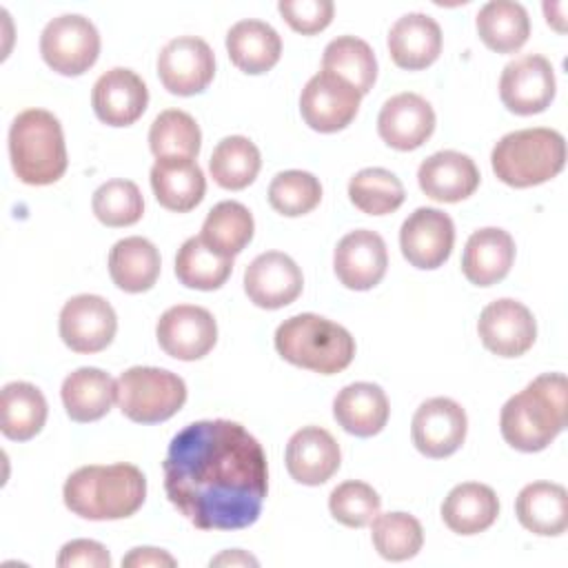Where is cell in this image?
Returning a JSON list of instances; mask_svg holds the SVG:
<instances>
[{
  "mask_svg": "<svg viewBox=\"0 0 568 568\" xmlns=\"http://www.w3.org/2000/svg\"><path fill=\"white\" fill-rule=\"evenodd\" d=\"M169 501L200 530H240L257 521L268 466L262 444L237 422L184 426L162 462Z\"/></svg>",
  "mask_w": 568,
  "mask_h": 568,
  "instance_id": "cell-1",
  "label": "cell"
},
{
  "mask_svg": "<svg viewBox=\"0 0 568 568\" xmlns=\"http://www.w3.org/2000/svg\"><path fill=\"white\" fill-rule=\"evenodd\" d=\"M568 384L561 373H544L513 395L499 417L501 437L521 453L544 450L566 426Z\"/></svg>",
  "mask_w": 568,
  "mask_h": 568,
  "instance_id": "cell-2",
  "label": "cell"
},
{
  "mask_svg": "<svg viewBox=\"0 0 568 568\" xmlns=\"http://www.w3.org/2000/svg\"><path fill=\"white\" fill-rule=\"evenodd\" d=\"M62 497L64 506L78 517L93 521L124 519L144 504L146 479L133 464H91L67 477Z\"/></svg>",
  "mask_w": 568,
  "mask_h": 568,
  "instance_id": "cell-3",
  "label": "cell"
},
{
  "mask_svg": "<svg viewBox=\"0 0 568 568\" xmlns=\"http://www.w3.org/2000/svg\"><path fill=\"white\" fill-rule=\"evenodd\" d=\"M275 348L288 364L320 375H335L355 357L353 335L315 313L284 320L275 331Z\"/></svg>",
  "mask_w": 568,
  "mask_h": 568,
  "instance_id": "cell-4",
  "label": "cell"
},
{
  "mask_svg": "<svg viewBox=\"0 0 568 568\" xmlns=\"http://www.w3.org/2000/svg\"><path fill=\"white\" fill-rule=\"evenodd\" d=\"M9 158L20 182L44 186L67 171V146L58 118L44 109H27L9 129Z\"/></svg>",
  "mask_w": 568,
  "mask_h": 568,
  "instance_id": "cell-5",
  "label": "cell"
},
{
  "mask_svg": "<svg viewBox=\"0 0 568 568\" xmlns=\"http://www.w3.org/2000/svg\"><path fill=\"white\" fill-rule=\"evenodd\" d=\"M495 175L515 189L552 180L566 164V142L555 129H521L506 133L490 153Z\"/></svg>",
  "mask_w": 568,
  "mask_h": 568,
  "instance_id": "cell-6",
  "label": "cell"
},
{
  "mask_svg": "<svg viewBox=\"0 0 568 568\" xmlns=\"http://www.w3.org/2000/svg\"><path fill=\"white\" fill-rule=\"evenodd\" d=\"M115 402L131 422L158 424L184 406L186 384L164 368L131 366L115 379Z\"/></svg>",
  "mask_w": 568,
  "mask_h": 568,
  "instance_id": "cell-7",
  "label": "cell"
},
{
  "mask_svg": "<svg viewBox=\"0 0 568 568\" xmlns=\"http://www.w3.org/2000/svg\"><path fill=\"white\" fill-rule=\"evenodd\" d=\"M42 60L60 75H82L100 53L95 24L78 13H64L47 22L40 36Z\"/></svg>",
  "mask_w": 568,
  "mask_h": 568,
  "instance_id": "cell-8",
  "label": "cell"
},
{
  "mask_svg": "<svg viewBox=\"0 0 568 568\" xmlns=\"http://www.w3.org/2000/svg\"><path fill=\"white\" fill-rule=\"evenodd\" d=\"M359 100L362 95L353 84L322 69L302 89L300 111L313 131L335 133L355 120Z\"/></svg>",
  "mask_w": 568,
  "mask_h": 568,
  "instance_id": "cell-9",
  "label": "cell"
},
{
  "mask_svg": "<svg viewBox=\"0 0 568 568\" xmlns=\"http://www.w3.org/2000/svg\"><path fill=\"white\" fill-rule=\"evenodd\" d=\"M158 75L164 89L173 95L202 93L215 75L213 51L202 38H173L158 55Z\"/></svg>",
  "mask_w": 568,
  "mask_h": 568,
  "instance_id": "cell-10",
  "label": "cell"
},
{
  "mask_svg": "<svg viewBox=\"0 0 568 568\" xmlns=\"http://www.w3.org/2000/svg\"><path fill=\"white\" fill-rule=\"evenodd\" d=\"M552 64L537 53L508 62L499 78V98L517 115H535L550 106L555 98Z\"/></svg>",
  "mask_w": 568,
  "mask_h": 568,
  "instance_id": "cell-11",
  "label": "cell"
},
{
  "mask_svg": "<svg viewBox=\"0 0 568 568\" xmlns=\"http://www.w3.org/2000/svg\"><path fill=\"white\" fill-rule=\"evenodd\" d=\"M455 224L448 213L430 206L415 209L402 224L399 248L410 266L439 268L453 251Z\"/></svg>",
  "mask_w": 568,
  "mask_h": 568,
  "instance_id": "cell-12",
  "label": "cell"
},
{
  "mask_svg": "<svg viewBox=\"0 0 568 568\" xmlns=\"http://www.w3.org/2000/svg\"><path fill=\"white\" fill-rule=\"evenodd\" d=\"M160 348L182 362L204 357L217 342V324L213 315L193 304L166 308L155 326Z\"/></svg>",
  "mask_w": 568,
  "mask_h": 568,
  "instance_id": "cell-13",
  "label": "cell"
},
{
  "mask_svg": "<svg viewBox=\"0 0 568 568\" xmlns=\"http://www.w3.org/2000/svg\"><path fill=\"white\" fill-rule=\"evenodd\" d=\"M118 331L113 306L100 295H75L60 311V337L75 353L104 351Z\"/></svg>",
  "mask_w": 568,
  "mask_h": 568,
  "instance_id": "cell-14",
  "label": "cell"
},
{
  "mask_svg": "<svg viewBox=\"0 0 568 568\" xmlns=\"http://www.w3.org/2000/svg\"><path fill=\"white\" fill-rule=\"evenodd\" d=\"M468 419L464 408L448 397L426 399L413 415L410 437L415 448L433 459L453 455L466 439Z\"/></svg>",
  "mask_w": 568,
  "mask_h": 568,
  "instance_id": "cell-15",
  "label": "cell"
},
{
  "mask_svg": "<svg viewBox=\"0 0 568 568\" xmlns=\"http://www.w3.org/2000/svg\"><path fill=\"white\" fill-rule=\"evenodd\" d=\"M477 333L490 353L499 357H519L535 344L537 324L528 306L517 300L501 297L481 311Z\"/></svg>",
  "mask_w": 568,
  "mask_h": 568,
  "instance_id": "cell-16",
  "label": "cell"
},
{
  "mask_svg": "<svg viewBox=\"0 0 568 568\" xmlns=\"http://www.w3.org/2000/svg\"><path fill=\"white\" fill-rule=\"evenodd\" d=\"M388 266L386 244L379 233L357 229L346 233L335 248L333 268L337 280L351 291H368L382 282Z\"/></svg>",
  "mask_w": 568,
  "mask_h": 568,
  "instance_id": "cell-17",
  "label": "cell"
},
{
  "mask_svg": "<svg viewBox=\"0 0 568 568\" xmlns=\"http://www.w3.org/2000/svg\"><path fill=\"white\" fill-rule=\"evenodd\" d=\"M304 277L300 266L280 251L257 255L244 271V291L260 308H282L297 300Z\"/></svg>",
  "mask_w": 568,
  "mask_h": 568,
  "instance_id": "cell-18",
  "label": "cell"
},
{
  "mask_svg": "<svg viewBox=\"0 0 568 568\" xmlns=\"http://www.w3.org/2000/svg\"><path fill=\"white\" fill-rule=\"evenodd\" d=\"M91 104L104 124L129 126L146 111L149 89L135 71L115 67L95 80Z\"/></svg>",
  "mask_w": 568,
  "mask_h": 568,
  "instance_id": "cell-19",
  "label": "cell"
},
{
  "mask_svg": "<svg viewBox=\"0 0 568 568\" xmlns=\"http://www.w3.org/2000/svg\"><path fill=\"white\" fill-rule=\"evenodd\" d=\"M286 470L304 486H320L328 481L342 462L335 437L320 426H304L286 444Z\"/></svg>",
  "mask_w": 568,
  "mask_h": 568,
  "instance_id": "cell-20",
  "label": "cell"
},
{
  "mask_svg": "<svg viewBox=\"0 0 568 568\" xmlns=\"http://www.w3.org/2000/svg\"><path fill=\"white\" fill-rule=\"evenodd\" d=\"M379 138L397 149H419L435 131V111L417 93H397L384 102L377 118Z\"/></svg>",
  "mask_w": 568,
  "mask_h": 568,
  "instance_id": "cell-21",
  "label": "cell"
},
{
  "mask_svg": "<svg viewBox=\"0 0 568 568\" xmlns=\"http://www.w3.org/2000/svg\"><path fill=\"white\" fill-rule=\"evenodd\" d=\"M419 189L435 202H462L479 186L475 162L459 151H437L419 164Z\"/></svg>",
  "mask_w": 568,
  "mask_h": 568,
  "instance_id": "cell-22",
  "label": "cell"
},
{
  "mask_svg": "<svg viewBox=\"0 0 568 568\" xmlns=\"http://www.w3.org/2000/svg\"><path fill=\"white\" fill-rule=\"evenodd\" d=\"M515 262V240L508 231L486 226L475 231L462 255V271L475 286H493L501 282Z\"/></svg>",
  "mask_w": 568,
  "mask_h": 568,
  "instance_id": "cell-23",
  "label": "cell"
},
{
  "mask_svg": "<svg viewBox=\"0 0 568 568\" xmlns=\"http://www.w3.org/2000/svg\"><path fill=\"white\" fill-rule=\"evenodd\" d=\"M388 51L399 69H426L442 53V29L426 13H406L388 31Z\"/></svg>",
  "mask_w": 568,
  "mask_h": 568,
  "instance_id": "cell-24",
  "label": "cell"
},
{
  "mask_svg": "<svg viewBox=\"0 0 568 568\" xmlns=\"http://www.w3.org/2000/svg\"><path fill=\"white\" fill-rule=\"evenodd\" d=\"M388 397L371 382H355L344 386L333 399V417L355 437H373L388 422Z\"/></svg>",
  "mask_w": 568,
  "mask_h": 568,
  "instance_id": "cell-25",
  "label": "cell"
},
{
  "mask_svg": "<svg viewBox=\"0 0 568 568\" xmlns=\"http://www.w3.org/2000/svg\"><path fill=\"white\" fill-rule=\"evenodd\" d=\"M151 189L164 209L186 213L202 202L206 180L195 160L164 158L151 166Z\"/></svg>",
  "mask_w": 568,
  "mask_h": 568,
  "instance_id": "cell-26",
  "label": "cell"
},
{
  "mask_svg": "<svg viewBox=\"0 0 568 568\" xmlns=\"http://www.w3.org/2000/svg\"><path fill=\"white\" fill-rule=\"evenodd\" d=\"M515 513L526 530L539 537H557L568 526V493L561 484L532 481L519 490Z\"/></svg>",
  "mask_w": 568,
  "mask_h": 568,
  "instance_id": "cell-27",
  "label": "cell"
},
{
  "mask_svg": "<svg viewBox=\"0 0 568 568\" xmlns=\"http://www.w3.org/2000/svg\"><path fill=\"white\" fill-rule=\"evenodd\" d=\"M231 62L251 75L266 73L282 55V38L262 20H240L226 33Z\"/></svg>",
  "mask_w": 568,
  "mask_h": 568,
  "instance_id": "cell-28",
  "label": "cell"
},
{
  "mask_svg": "<svg viewBox=\"0 0 568 568\" xmlns=\"http://www.w3.org/2000/svg\"><path fill=\"white\" fill-rule=\"evenodd\" d=\"M499 515V499L486 484H457L442 504L444 524L457 535H477L495 524Z\"/></svg>",
  "mask_w": 568,
  "mask_h": 568,
  "instance_id": "cell-29",
  "label": "cell"
},
{
  "mask_svg": "<svg viewBox=\"0 0 568 568\" xmlns=\"http://www.w3.org/2000/svg\"><path fill=\"white\" fill-rule=\"evenodd\" d=\"M60 395L67 415L73 422L87 424L102 419L111 410L115 399V382L100 368L82 366L64 377Z\"/></svg>",
  "mask_w": 568,
  "mask_h": 568,
  "instance_id": "cell-30",
  "label": "cell"
},
{
  "mask_svg": "<svg viewBox=\"0 0 568 568\" xmlns=\"http://www.w3.org/2000/svg\"><path fill=\"white\" fill-rule=\"evenodd\" d=\"M109 273L120 291L144 293L158 282L160 253L140 235L124 237L109 253Z\"/></svg>",
  "mask_w": 568,
  "mask_h": 568,
  "instance_id": "cell-31",
  "label": "cell"
},
{
  "mask_svg": "<svg viewBox=\"0 0 568 568\" xmlns=\"http://www.w3.org/2000/svg\"><path fill=\"white\" fill-rule=\"evenodd\" d=\"M0 430L7 439L27 442L36 437L47 422V399L29 382H9L0 395Z\"/></svg>",
  "mask_w": 568,
  "mask_h": 568,
  "instance_id": "cell-32",
  "label": "cell"
},
{
  "mask_svg": "<svg viewBox=\"0 0 568 568\" xmlns=\"http://www.w3.org/2000/svg\"><path fill=\"white\" fill-rule=\"evenodd\" d=\"M475 24L481 42L497 53L521 49L530 36V18L526 9L513 0L486 2L477 13Z\"/></svg>",
  "mask_w": 568,
  "mask_h": 568,
  "instance_id": "cell-33",
  "label": "cell"
},
{
  "mask_svg": "<svg viewBox=\"0 0 568 568\" xmlns=\"http://www.w3.org/2000/svg\"><path fill=\"white\" fill-rule=\"evenodd\" d=\"M253 231L255 222L251 211L240 202L224 200L209 211L200 237L215 253L235 257L253 240Z\"/></svg>",
  "mask_w": 568,
  "mask_h": 568,
  "instance_id": "cell-34",
  "label": "cell"
},
{
  "mask_svg": "<svg viewBox=\"0 0 568 568\" xmlns=\"http://www.w3.org/2000/svg\"><path fill=\"white\" fill-rule=\"evenodd\" d=\"M322 69L353 84L359 95L368 93L377 78V60L371 44L355 36H339L331 40L322 55Z\"/></svg>",
  "mask_w": 568,
  "mask_h": 568,
  "instance_id": "cell-35",
  "label": "cell"
},
{
  "mask_svg": "<svg viewBox=\"0 0 568 568\" xmlns=\"http://www.w3.org/2000/svg\"><path fill=\"white\" fill-rule=\"evenodd\" d=\"M260 149L244 135H229L211 153L209 171L215 184L229 191L246 189L260 173Z\"/></svg>",
  "mask_w": 568,
  "mask_h": 568,
  "instance_id": "cell-36",
  "label": "cell"
},
{
  "mask_svg": "<svg viewBox=\"0 0 568 568\" xmlns=\"http://www.w3.org/2000/svg\"><path fill=\"white\" fill-rule=\"evenodd\" d=\"M233 271V257H224L209 248L202 237H189L175 255L178 280L197 291L220 288Z\"/></svg>",
  "mask_w": 568,
  "mask_h": 568,
  "instance_id": "cell-37",
  "label": "cell"
},
{
  "mask_svg": "<svg viewBox=\"0 0 568 568\" xmlns=\"http://www.w3.org/2000/svg\"><path fill=\"white\" fill-rule=\"evenodd\" d=\"M202 133L197 122L180 109L162 111L149 129V146L158 160L164 158H189L195 160L200 153Z\"/></svg>",
  "mask_w": 568,
  "mask_h": 568,
  "instance_id": "cell-38",
  "label": "cell"
},
{
  "mask_svg": "<svg viewBox=\"0 0 568 568\" xmlns=\"http://www.w3.org/2000/svg\"><path fill=\"white\" fill-rule=\"evenodd\" d=\"M404 184L386 169L371 166L357 171L348 182L351 202L366 215H386L402 206Z\"/></svg>",
  "mask_w": 568,
  "mask_h": 568,
  "instance_id": "cell-39",
  "label": "cell"
},
{
  "mask_svg": "<svg viewBox=\"0 0 568 568\" xmlns=\"http://www.w3.org/2000/svg\"><path fill=\"white\" fill-rule=\"evenodd\" d=\"M371 539L379 557L388 561H406L422 550V524L408 513H384L373 521Z\"/></svg>",
  "mask_w": 568,
  "mask_h": 568,
  "instance_id": "cell-40",
  "label": "cell"
},
{
  "mask_svg": "<svg viewBox=\"0 0 568 568\" xmlns=\"http://www.w3.org/2000/svg\"><path fill=\"white\" fill-rule=\"evenodd\" d=\"M322 200V184L308 171H282L268 184V204L286 215L300 217L311 213Z\"/></svg>",
  "mask_w": 568,
  "mask_h": 568,
  "instance_id": "cell-41",
  "label": "cell"
},
{
  "mask_svg": "<svg viewBox=\"0 0 568 568\" xmlns=\"http://www.w3.org/2000/svg\"><path fill=\"white\" fill-rule=\"evenodd\" d=\"M95 217L106 226H131L144 213V200L135 182L109 180L93 193L91 200Z\"/></svg>",
  "mask_w": 568,
  "mask_h": 568,
  "instance_id": "cell-42",
  "label": "cell"
},
{
  "mask_svg": "<svg viewBox=\"0 0 568 568\" xmlns=\"http://www.w3.org/2000/svg\"><path fill=\"white\" fill-rule=\"evenodd\" d=\"M382 508V499L373 486L366 481H344L333 488L328 497V510L331 515L348 526V528H364L368 526Z\"/></svg>",
  "mask_w": 568,
  "mask_h": 568,
  "instance_id": "cell-43",
  "label": "cell"
},
{
  "mask_svg": "<svg viewBox=\"0 0 568 568\" xmlns=\"http://www.w3.org/2000/svg\"><path fill=\"white\" fill-rule=\"evenodd\" d=\"M277 11L293 31L313 36L331 24L335 4L331 0H280Z\"/></svg>",
  "mask_w": 568,
  "mask_h": 568,
  "instance_id": "cell-44",
  "label": "cell"
},
{
  "mask_svg": "<svg viewBox=\"0 0 568 568\" xmlns=\"http://www.w3.org/2000/svg\"><path fill=\"white\" fill-rule=\"evenodd\" d=\"M60 568H109L111 566V555L106 548L93 539H73L62 546L58 561Z\"/></svg>",
  "mask_w": 568,
  "mask_h": 568,
  "instance_id": "cell-45",
  "label": "cell"
},
{
  "mask_svg": "<svg viewBox=\"0 0 568 568\" xmlns=\"http://www.w3.org/2000/svg\"><path fill=\"white\" fill-rule=\"evenodd\" d=\"M178 561L160 550V548H151V546H142V548H133L126 557H122V566L124 568H173Z\"/></svg>",
  "mask_w": 568,
  "mask_h": 568,
  "instance_id": "cell-46",
  "label": "cell"
},
{
  "mask_svg": "<svg viewBox=\"0 0 568 568\" xmlns=\"http://www.w3.org/2000/svg\"><path fill=\"white\" fill-rule=\"evenodd\" d=\"M213 566H257V559L246 555L244 550H224L222 555L211 559V568Z\"/></svg>",
  "mask_w": 568,
  "mask_h": 568,
  "instance_id": "cell-47",
  "label": "cell"
}]
</instances>
